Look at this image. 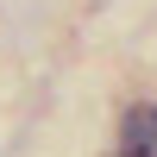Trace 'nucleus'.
<instances>
[{
  "instance_id": "1",
  "label": "nucleus",
  "mask_w": 157,
  "mask_h": 157,
  "mask_svg": "<svg viewBox=\"0 0 157 157\" xmlns=\"http://www.w3.org/2000/svg\"><path fill=\"white\" fill-rule=\"evenodd\" d=\"M120 157H157V101H138L120 126Z\"/></svg>"
}]
</instances>
